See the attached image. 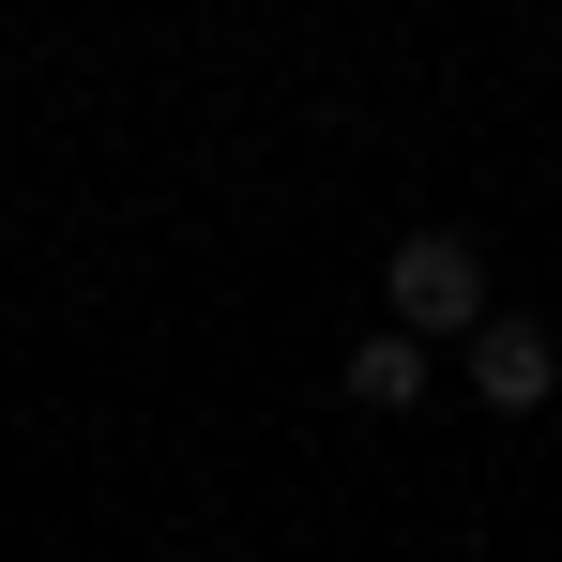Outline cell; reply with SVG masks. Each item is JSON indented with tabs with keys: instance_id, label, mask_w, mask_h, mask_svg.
<instances>
[{
	"instance_id": "cell-1",
	"label": "cell",
	"mask_w": 562,
	"mask_h": 562,
	"mask_svg": "<svg viewBox=\"0 0 562 562\" xmlns=\"http://www.w3.org/2000/svg\"><path fill=\"white\" fill-rule=\"evenodd\" d=\"M486 319H502V304H486V259H471L457 228H411V244H395V335H426V350H441V335H486Z\"/></svg>"
},
{
	"instance_id": "cell-2",
	"label": "cell",
	"mask_w": 562,
	"mask_h": 562,
	"mask_svg": "<svg viewBox=\"0 0 562 562\" xmlns=\"http://www.w3.org/2000/svg\"><path fill=\"white\" fill-rule=\"evenodd\" d=\"M457 366H471V395H486V411H548V395H562V335H548V319H517V304H502V319L471 335Z\"/></svg>"
},
{
	"instance_id": "cell-3",
	"label": "cell",
	"mask_w": 562,
	"mask_h": 562,
	"mask_svg": "<svg viewBox=\"0 0 562 562\" xmlns=\"http://www.w3.org/2000/svg\"><path fill=\"white\" fill-rule=\"evenodd\" d=\"M335 380H350V411H411V395H426V335H395V319H380Z\"/></svg>"
}]
</instances>
